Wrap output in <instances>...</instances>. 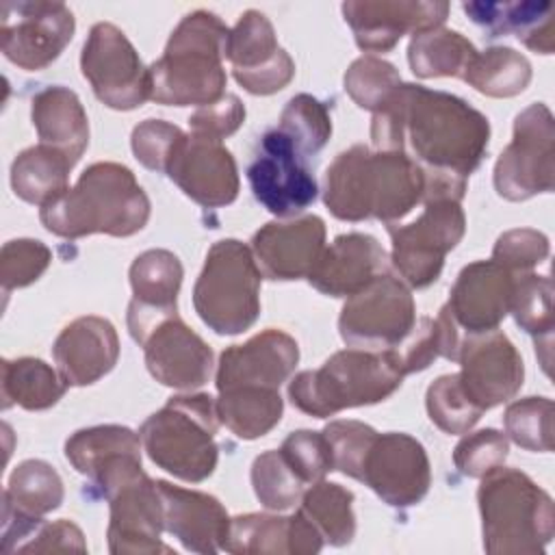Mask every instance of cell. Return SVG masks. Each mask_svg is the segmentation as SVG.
<instances>
[{
	"label": "cell",
	"instance_id": "cell-1",
	"mask_svg": "<svg viewBox=\"0 0 555 555\" xmlns=\"http://www.w3.org/2000/svg\"><path fill=\"white\" fill-rule=\"evenodd\" d=\"M371 139L375 150H410L425 171L468 178L488 150L490 124L457 95L401 82L375 111Z\"/></svg>",
	"mask_w": 555,
	"mask_h": 555
},
{
	"label": "cell",
	"instance_id": "cell-2",
	"mask_svg": "<svg viewBox=\"0 0 555 555\" xmlns=\"http://www.w3.org/2000/svg\"><path fill=\"white\" fill-rule=\"evenodd\" d=\"M425 193L423 167L403 152L353 145L325 171V206L343 221L403 219Z\"/></svg>",
	"mask_w": 555,
	"mask_h": 555
},
{
	"label": "cell",
	"instance_id": "cell-3",
	"mask_svg": "<svg viewBox=\"0 0 555 555\" xmlns=\"http://www.w3.org/2000/svg\"><path fill=\"white\" fill-rule=\"evenodd\" d=\"M41 223L63 238L87 234L130 236L145 228L150 199L134 173L119 163H93L76 186L41 206Z\"/></svg>",
	"mask_w": 555,
	"mask_h": 555
},
{
	"label": "cell",
	"instance_id": "cell-4",
	"mask_svg": "<svg viewBox=\"0 0 555 555\" xmlns=\"http://www.w3.org/2000/svg\"><path fill=\"white\" fill-rule=\"evenodd\" d=\"M228 26L208 11H193L171 33L165 52L147 67L150 100L169 106H206L225 87Z\"/></svg>",
	"mask_w": 555,
	"mask_h": 555
},
{
	"label": "cell",
	"instance_id": "cell-5",
	"mask_svg": "<svg viewBox=\"0 0 555 555\" xmlns=\"http://www.w3.org/2000/svg\"><path fill=\"white\" fill-rule=\"evenodd\" d=\"M403 377L392 349L349 347L327 358L321 369L295 375L288 397L304 414L325 418L345 408L384 401L401 386Z\"/></svg>",
	"mask_w": 555,
	"mask_h": 555
},
{
	"label": "cell",
	"instance_id": "cell-6",
	"mask_svg": "<svg viewBox=\"0 0 555 555\" xmlns=\"http://www.w3.org/2000/svg\"><path fill=\"white\" fill-rule=\"evenodd\" d=\"M483 548L492 555L542 553L555 533L553 499L516 468H494L477 490Z\"/></svg>",
	"mask_w": 555,
	"mask_h": 555
},
{
	"label": "cell",
	"instance_id": "cell-7",
	"mask_svg": "<svg viewBox=\"0 0 555 555\" xmlns=\"http://www.w3.org/2000/svg\"><path fill=\"white\" fill-rule=\"evenodd\" d=\"M217 401L210 395L171 397L141 425L150 460L182 481H204L217 466Z\"/></svg>",
	"mask_w": 555,
	"mask_h": 555
},
{
	"label": "cell",
	"instance_id": "cell-8",
	"mask_svg": "<svg viewBox=\"0 0 555 555\" xmlns=\"http://www.w3.org/2000/svg\"><path fill=\"white\" fill-rule=\"evenodd\" d=\"M260 280L247 245L236 238L217 241L193 288L195 312L217 334H241L258 319Z\"/></svg>",
	"mask_w": 555,
	"mask_h": 555
},
{
	"label": "cell",
	"instance_id": "cell-9",
	"mask_svg": "<svg viewBox=\"0 0 555 555\" xmlns=\"http://www.w3.org/2000/svg\"><path fill=\"white\" fill-rule=\"evenodd\" d=\"M555 186V126L548 106H527L514 119V139L494 165V189L509 202H522Z\"/></svg>",
	"mask_w": 555,
	"mask_h": 555
},
{
	"label": "cell",
	"instance_id": "cell-10",
	"mask_svg": "<svg viewBox=\"0 0 555 555\" xmlns=\"http://www.w3.org/2000/svg\"><path fill=\"white\" fill-rule=\"evenodd\" d=\"M466 219L457 199H427L423 215L408 223H388L392 264L405 284L425 288L438 280L444 256L464 236Z\"/></svg>",
	"mask_w": 555,
	"mask_h": 555
},
{
	"label": "cell",
	"instance_id": "cell-11",
	"mask_svg": "<svg viewBox=\"0 0 555 555\" xmlns=\"http://www.w3.org/2000/svg\"><path fill=\"white\" fill-rule=\"evenodd\" d=\"M410 288L392 273H382L343 306L338 332L343 340L360 349L399 345L416 321Z\"/></svg>",
	"mask_w": 555,
	"mask_h": 555
},
{
	"label": "cell",
	"instance_id": "cell-12",
	"mask_svg": "<svg viewBox=\"0 0 555 555\" xmlns=\"http://www.w3.org/2000/svg\"><path fill=\"white\" fill-rule=\"evenodd\" d=\"M80 69L95 98L115 111H132L150 98L147 69L115 24L98 22L89 30Z\"/></svg>",
	"mask_w": 555,
	"mask_h": 555
},
{
	"label": "cell",
	"instance_id": "cell-13",
	"mask_svg": "<svg viewBox=\"0 0 555 555\" xmlns=\"http://www.w3.org/2000/svg\"><path fill=\"white\" fill-rule=\"evenodd\" d=\"M74 13L63 2L7 0L0 4V48L22 69L50 65L74 37Z\"/></svg>",
	"mask_w": 555,
	"mask_h": 555
},
{
	"label": "cell",
	"instance_id": "cell-14",
	"mask_svg": "<svg viewBox=\"0 0 555 555\" xmlns=\"http://www.w3.org/2000/svg\"><path fill=\"white\" fill-rule=\"evenodd\" d=\"M254 197L275 217H295L317 199V180L297 145L278 128L262 134L247 167Z\"/></svg>",
	"mask_w": 555,
	"mask_h": 555
},
{
	"label": "cell",
	"instance_id": "cell-15",
	"mask_svg": "<svg viewBox=\"0 0 555 555\" xmlns=\"http://www.w3.org/2000/svg\"><path fill=\"white\" fill-rule=\"evenodd\" d=\"M225 59L232 63L236 82L254 95H271L284 89L295 74L293 59L278 46L273 24L254 9L245 11L228 33Z\"/></svg>",
	"mask_w": 555,
	"mask_h": 555
},
{
	"label": "cell",
	"instance_id": "cell-16",
	"mask_svg": "<svg viewBox=\"0 0 555 555\" xmlns=\"http://www.w3.org/2000/svg\"><path fill=\"white\" fill-rule=\"evenodd\" d=\"M360 481L392 507L414 505L429 490L431 473L427 453L408 434H377L364 455Z\"/></svg>",
	"mask_w": 555,
	"mask_h": 555
},
{
	"label": "cell",
	"instance_id": "cell-17",
	"mask_svg": "<svg viewBox=\"0 0 555 555\" xmlns=\"http://www.w3.org/2000/svg\"><path fill=\"white\" fill-rule=\"evenodd\" d=\"M457 362L460 384L481 412L512 399L522 386V358L499 330L462 338Z\"/></svg>",
	"mask_w": 555,
	"mask_h": 555
},
{
	"label": "cell",
	"instance_id": "cell-18",
	"mask_svg": "<svg viewBox=\"0 0 555 555\" xmlns=\"http://www.w3.org/2000/svg\"><path fill=\"white\" fill-rule=\"evenodd\" d=\"M193 202L206 208L232 204L238 195V173L232 154L221 141L184 134L165 171Z\"/></svg>",
	"mask_w": 555,
	"mask_h": 555
},
{
	"label": "cell",
	"instance_id": "cell-19",
	"mask_svg": "<svg viewBox=\"0 0 555 555\" xmlns=\"http://www.w3.org/2000/svg\"><path fill=\"white\" fill-rule=\"evenodd\" d=\"M449 13L447 2L421 0H358L345 2L343 15L356 43L366 52H388L405 33L438 28Z\"/></svg>",
	"mask_w": 555,
	"mask_h": 555
},
{
	"label": "cell",
	"instance_id": "cell-20",
	"mask_svg": "<svg viewBox=\"0 0 555 555\" xmlns=\"http://www.w3.org/2000/svg\"><path fill=\"white\" fill-rule=\"evenodd\" d=\"M139 345L145 351L147 371L163 386L193 390L210 377V347L178 314L158 321Z\"/></svg>",
	"mask_w": 555,
	"mask_h": 555
},
{
	"label": "cell",
	"instance_id": "cell-21",
	"mask_svg": "<svg viewBox=\"0 0 555 555\" xmlns=\"http://www.w3.org/2000/svg\"><path fill=\"white\" fill-rule=\"evenodd\" d=\"M325 243V223L317 215L293 221H271L251 238V254L260 273L269 280L308 278L317 267Z\"/></svg>",
	"mask_w": 555,
	"mask_h": 555
},
{
	"label": "cell",
	"instance_id": "cell-22",
	"mask_svg": "<svg viewBox=\"0 0 555 555\" xmlns=\"http://www.w3.org/2000/svg\"><path fill=\"white\" fill-rule=\"evenodd\" d=\"M108 548L111 553H171L160 542L163 503L156 488L145 473L115 488L108 496Z\"/></svg>",
	"mask_w": 555,
	"mask_h": 555
},
{
	"label": "cell",
	"instance_id": "cell-23",
	"mask_svg": "<svg viewBox=\"0 0 555 555\" xmlns=\"http://www.w3.org/2000/svg\"><path fill=\"white\" fill-rule=\"evenodd\" d=\"M516 275L494 260L466 264L444 304L457 327H464L468 334L496 330L509 312Z\"/></svg>",
	"mask_w": 555,
	"mask_h": 555
},
{
	"label": "cell",
	"instance_id": "cell-24",
	"mask_svg": "<svg viewBox=\"0 0 555 555\" xmlns=\"http://www.w3.org/2000/svg\"><path fill=\"white\" fill-rule=\"evenodd\" d=\"M299 347L282 330H264L243 345H232L219 356L217 390L238 386L280 388L295 371Z\"/></svg>",
	"mask_w": 555,
	"mask_h": 555
},
{
	"label": "cell",
	"instance_id": "cell-25",
	"mask_svg": "<svg viewBox=\"0 0 555 555\" xmlns=\"http://www.w3.org/2000/svg\"><path fill=\"white\" fill-rule=\"evenodd\" d=\"M182 282V264L167 249H147L130 267L132 301L128 306L130 336L141 338L163 319L178 314L176 299Z\"/></svg>",
	"mask_w": 555,
	"mask_h": 555
},
{
	"label": "cell",
	"instance_id": "cell-26",
	"mask_svg": "<svg viewBox=\"0 0 555 555\" xmlns=\"http://www.w3.org/2000/svg\"><path fill=\"white\" fill-rule=\"evenodd\" d=\"M52 356L67 386H89L115 366L119 338L111 321L78 317L56 336Z\"/></svg>",
	"mask_w": 555,
	"mask_h": 555
},
{
	"label": "cell",
	"instance_id": "cell-27",
	"mask_svg": "<svg viewBox=\"0 0 555 555\" xmlns=\"http://www.w3.org/2000/svg\"><path fill=\"white\" fill-rule=\"evenodd\" d=\"M156 488L163 503V525L184 544V548L195 553H215L223 548L230 518L215 496L163 479L156 481Z\"/></svg>",
	"mask_w": 555,
	"mask_h": 555
},
{
	"label": "cell",
	"instance_id": "cell-28",
	"mask_svg": "<svg viewBox=\"0 0 555 555\" xmlns=\"http://www.w3.org/2000/svg\"><path fill=\"white\" fill-rule=\"evenodd\" d=\"M386 251L371 234L349 232L323 249L308 275L310 284L332 297H351L377 275L386 273Z\"/></svg>",
	"mask_w": 555,
	"mask_h": 555
},
{
	"label": "cell",
	"instance_id": "cell-29",
	"mask_svg": "<svg viewBox=\"0 0 555 555\" xmlns=\"http://www.w3.org/2000/svg\"><path fill=\"white\" fill-rule=\"evenodd\" d=\"M462 9L488 37L516 33L533 52L551 54L555 48V17L551 2H464Z\"/></svg>",
	"mask_w": 555,
	"mask_h": 555
},
{
	"label": "cell",
	"instance_id": "cell-30",
	"mask_svg": "<svg viewBox=\"0 0 555 555\" xmlns=\"http://www.w3.org/2000/svg\"><path fill=\"white\" fill-rule=\"evenodd\" d=\"M30 115L39 141L76 165L89 145V119L78 95L61 85L46 87L33 98Z\"/></svg>",
	"mask_w": 555,
	"mask_h": 555
},
{
	"label": "cell",
	"instance_id": "cell-31",
	"mask_svg": "<svg viewBox=\"0 0 555 555\" xmlns=\"http://www.w3.org/2000/svg\"><path fill=\"white\" fill-rule=\"evenodd\" d=\"M74 163L50 145H33L17 154L11 165V186L28 204L46 206L67 191Z\"/></svg>",
	"mask_w": 555,
	"mask_h": 555
},
{
	"label": "cell",
	"instance_id": "cell-32",
	"mask_svg": "<svg viewBox=\"0 0 555 555\" xmlns=\"http://www.w3.org/2000/svg\"><path fill=\"white\" fill-rule=\"evenodd\" d=\"M69 464L91 481H95L111 464L124 457H141L139 436L121 425H98L78 429L65 442Z\"/></svg>",
	"mask_w": 555,
	"mask_h": 555
},
{
	"label": "cell",
	"instance_id": "cell-33",
	"mask_svg": "<svg viewBox=\"0 0 555 555\" xmlns=\"http://www.w3.org/2000/svg\"><path fill=\"white\" fill-rule=\"evenodd\" d=\"M282 397L278 388L238 386L219 392V421L238 438L254 440L271 431L282 418Z\"/></svg>",
	"mask_w": 555,
	"mask_h": 555
},
{
	"label": "cell",
	"instance_id": "cell-34",
	"mask_svg": "<svg viewBox=\"0 0 555 555\" xmlns=\"http://www.w3.org/2000/svg\"><path fill=\"white\" fill-rule=\"evenodd\" d=\"M462 347V334L447 306H442L436 319L421 317L414 321L405 338L390 347L399 360L403 375L427 369L438 356L457 362Z\"/></svg>",
	"mask_w": 555,
	"mask_h": 555
},
{
	"label": "cell",
	"instance_id": "cell-35",
	"mask_svg": "<svg viewBox=\"0 0 555 555\" xmlns=\"http://www.w3.org/2000/svg\"><path fill=\"white\" fill-rule=\"evenodd\" d=\"M2 408L48 410L65 392V382L50 364L39 358L2 360Z\"/></svg>",
	"mask_w": 555,
	"mask_h": 555
},
{
	"label": "cell",
	"instance_id": "cell-36",
	"mask_svg": "<svg viewBox=\"0 0 555 555\" xmlns=\"http://www.w3.org/2000/svg\"><path fill=\"white\" fill-rule=\"evenodd\" d=\"M475 54V46L464 35L442 26L414 35L408 46L410 67L421 78H462Z\"/></svg>",
	"mask_w": 555,
	"mask_h": 555
},
{
	"label": "cell",
	"instance_id": "cell-37",
	"mask_svg": "<svg viewBox=\"0 0 555 555\" xmlns=\"http://www.w3.org/2000/svg\"><path fill=\"white\" fill-rule=\"evenodd\" d=\"M63 501V481L43 460H24L9 477L2 507L24 516L41 518Z\"/></svg>",
	"mask_w": 555,
	"mask_h": 555
},
{
	"label": "cell",
	"instance_id": "cell-38",
	"mask_svg": "<svg viewBox=\"0 0 555 555\" xmlns=\"http://www.w3.org/2000/svg\"><path fill=\"white\" fill-rule=\"evenodd\" d=\"M353 492L327 481H317L301 496L299 514L319 531L323 542L343 546L353 540L356 516L351 509Z\"/></svg>",
	"mask_w": 555,
	"mask_h": 555
},
{
	"label": "cell",
	"instance_id": "cell-39",
	"mask_svg": "<svg viewBox=\"0 0 555 555\" xmlns=\"http://www.w3.org/2000/svg\"><path fill=\"white\" fill-rule=\"evenodd\" d=\"M462 78L483 95L512 98L527 89L531 65L520 52L507 46H494L477 52Z\"/></svg>",
	"mask_w": 555,
	"mask_h": 555
},
{
	"label": "cell",
	"instance_id": "cell-40",
	"mask_svg": "<svg viewBox=\"0 0 555 555\" xmlns=\"http://www.w3.org/2000/svg\"><path fill=\"white\" fill-rule=\"evenodd\" d=\"M551 295L553 282L548 275L535 273H518L514 282L509 312L516 323L535 336V349L542 345L551 351V334H553V312H551Z\"/></svg>",
	"mask_w": 555,
	"mask_h": 555
},
{
	"label": "cell",
	"instance_id": "cell-41",
	"mask_svg": "<svg viewBox=\"0 0 555 555\" xmlns=\"http://www.w3.org/2000/svg\"><path fill=\"white\" fill-rule=\"evenodd\" d=\"M251 486L269 509H288L304 496V479L293 470L282 451H264L251 464Z\"/></svg>",
	"mask_w": 555,
	"mask_h": 555
},
{
	"label": "cell",
	"instance_id": "cell-42",
	"mask_svg": "<svg viewBox=\"0 0 555 555\" xmlns=\"http://www.w3.org/2000/svg\"><path fill=\"white\" fill-rule=\"evenodd\" d=\"M278 130H282L297 150L308 156L317 154L327 143L332 134V119L325 104L308 93H299L284 106Z\"/></svg>",
	"mask_w": 555,
	"mask_h": 555
},
{
	"label": "cell",
	"instance_id": "cell-43",
	"mask_svg": "<svg viewBox=\"0 0 555 555\" xmlns=\"http://www.w3.org/2000/svg\"><path fill=\"white\" fill-rule=\"evenodd\" d=\"M425 405L431 423L444 434H466L483 414L466 397L457 373L438 377L427 388Z\"/></svg>",
	"mask_w": 555,
	"mask_h": 555
},
{
	"label": "cell",
	"instance_id": "cell-44",
	"mask_svg": "<svg viewBox=\"0 0 555 555\" xmlns=\"http://www.w3.org/2000/svg\"><path fill=\"white\" fill-rule=\"evenodd\" d=\"M507 436L527 451H553V401L548 397H527L507 405Z\"/></svg>",
	"mask_w": 555,
	"mask_h": 555
},
{
	"label": "cell",
	"instance_id": "cell-45",
	"mask_svg": "<svg viewBox=\"0 0 555 555\" xmlns=\"http://www.w3.org/2000/svg\"><path fill=\"white\" fill-rule=\"evenodd\" d=\"M223 548L230 553H288V518L271 514L230 518Z\"/></svg>",
	"mask_w": 555,
	"mask_h": 555
},
{
	"label": "cell",
	"instance_id": "cell-46",
	"mask_svg": "<svg viewBox=\"0 0 555 555\" xmlns=\"http://www.w3.org/2000/svg\"><path fill=\"white\" fill-rule=\"evenodd\" d=\"M401 85V76L392 63L377 56H360L345 72V91L366 111H379L390 93Z\"/></svg>",
	"mask_w": 555,
	"mask_h": 555
},
{
	"label": "cell",
	"instance_id": "cell-47",
	"mask_svg": "<svg viewBox=\"0 0 555 555\" xmlns=\"http://www.w3.org/2000/svg\"><path fill=\"white\" fill-rule=\"evenodd\" d=\"M52 260L50 249L35 238H15L4 243L0 254V282L2 291L22 288L39 280Z\"/></svg>",
	"mask_w": 555,
	"mask_h": 555
},
{
	"label": "cell",
	"instance_id": "cell-48",
	"mask_svg": "<svg viewBox=\"0 0 555 555\" xmlns=\"http://www.w3.org/2000/svg\"><path fill=\"white\" fill-rule=\"evenodd\" d=\"M323 434L332 449L334 470H340L343 475L360 481L364 455L373 444L377 431L360 421H334L323 429Z\"/></svg>",
	"mask_w": 555,
	"mask_h": 555
},
{
	"label": "cell",
	"instance_id": "cell-49",
	"mask_svg": "<svg viewBox=\"0 0 555 555\" xmlns=\"http://www.w3.org/2000/svg\"><path fill=\"white\" fill-rule=\"evenodd\" d=\"M282 455L293 466V470L304 479V483L321 481L330 470H334L332 449L323 431L299 429L293 431L282 442Z\"/></svg>",
	"mask_w": 555,
	"mask_h": 555
},
{
	"label": "cell",
	"instance_id": "cell-50",
	"mask_svg": "<svg viewBox=\"0 0 555 555\" xmlns=\"http://www.w3.org/2000/svg\"><path fill=\"white\" fill-rule=\"evenodd\" d=\"M507 449L505 434L488 427L464 436L453 451V462L464 475L483 477L505 462Z\"/></svg>",
	"mask_w": 555,
	"mask_h": 555
},
{
	"label": "cell",
	"instance_id": "cell-51",
	"mask_svg": "<svg viewBox=\"0 0 555 555\" xmlns=\"http://www.w3.org/2000/svg\"><path fill=\"white\" fill-rule=\"evenodd\" d=\"M548 256V238L531 228H516L501 234L492 249V260L512 273H529Z\"/></svg>",
	"mask_w": 555,
	"mask_h": 555
},
{
	"label": "cell",
	"instance_id": "cell-52",
	"mask_svg": "<svg viewBox=\"0 0 555 555\" xmlns=\"http://www.w3.org/2000/svg\"><path fill=\"white\" fill-rule=\"evenodd\" d=\"M184 132L163 119H145L132 130V152L141 165L152 171H167L173 147Z\"/></svg>",
	"mask_w": 555,
	"mask_h": 555
},
{
	"label": "cell",
	"instance_id": "cell-53",
	"mask_svg": "<svg viewBox=\"0 0 555 555\" xmlns=\"http://www.w3.org/2000/svg\"><path fill=\"white\" fill-rule=\"evenodd\" d=\"M245 121V106L234 93H225L221 100L199 106L191 117L189 126L193 134L221 141L238 130Z\"/></svg>",
	"mask_w": 555,
	"mask_h": 555
},
{
	"label": "cell",
	"instance_id": "cell-54",
	"mask_svg": "<svg viewBox=\"0 0 555 555\" xmlns=\"http://www.w3.org/2000/svg\"><path fill=\"white\" fill-rule=\"evenodd\" d=\"M50 551H87L82 540V531L69 520L46 522L41 520L39 527L20 544L17 553H50Z\"/></svg>",
	"mask_w": 555,
	"mask_h": 555
}]
</instances>
